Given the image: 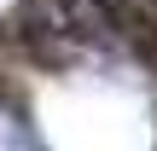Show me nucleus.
<instances>
[{
  "mask_svg": "<svg viewBox=\"0 0 157 151\" xmlns=\"http://www.w3.org/2000/svg\"><path fill=\"white\" fill-rule=\"evenodd\" d=\"M0 151H47V145H41V134H35V122H29V116L0 111Z\"/></svg>",
  "mask_w": 157,
  "mask_h": 151,
  "instance_id": "1",
  "label": "nucleus"
}]
</instances>
